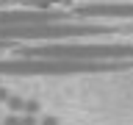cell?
Wrapping results in <instances>:
<instances>
[{"mask_svg":"<svg viewBox=\"0 0 133 125\" xmlns=\"http://www.w3.org/2000/svg\"><path fill=\"white\" fill-rule=\"evenodd\" d=\"M17 58L56 61H133V42H42L14 47Z\"/></svg>","mask_w":133,"mask_h":125,"instance_id":"cell-1","label":"cell"},{"mask_svg":"<svg viewBox=\"0 0 133 125\" xmlns=\"http://www.w3.org/2000/svg\"><path fill=\"white\" fill-rule=\"evenodd\" d=\"M128 61H56V58H0V75H78V72H122Z\"/></svg>","mask_w":133,"mask_h":125,"instance_id":"cell-2","label":"cell"},{"mask_svg":"<svg viewBox=\"0 0 133 125\" xmlns=\"http://www.w3.org/2000/svg\"><path fill=\"white\" fill-rule=\"evenodd\" d=\"M69 20H133V3H89V6H75L69 11Z\"/></svg>","mask_w":133,"mask_h":125,"instance_id":"cell-3","label":"cell"},{"mask_svg":"<svg viewBox=\"0 0 133 125\" xmlns=\"http://www.w3.org/2000/svg\"><path fill=\"white\" fill-rule=\"evenodd\" d=\"M3 106L8 108V114H25V97H19V95H8Z\"/></svg>","mask_w":133,"mask_h":125,"instance_id":"cell-4","label":"cell"},{"mask_svg":"<svg viewBox=\"0 0 133 125\" xmlns=\"http://www.w3.org/2000/svg\"><path fill=\"white\" fill-rule=\"evenodd\" d=\"M0 125H22V114H6L0 120Z\"/></svg>","mask_w":133,"mask_h":125,"instance_id":"cell-5","label":"cell"},{"mask_svg":"<svg viewBox=\"0 0 133 125\" xmlns=\"http://www.w3.org/2000/svg\"><path fill=\"white\" fill-rule=\"evenodd\" d=\"M22 125H39V117H33V114H22Z\"/></svg>","mask_w":133,"mask_h":125,"instance_id":"cell-6","label":"cell"},{"mask_svg":"<svg viewBox=\"0 0 133 125\" xmlns=\"http://www.w3.org/2000/svg\"><path fill=\"white\" fill-rule=\"evenodd\" d=\"M39 125H58L56 117H39Z\"/></svg>","mask_w":133,"mask_h":125,"instance_id":"cell-7","label":"cell"},{"mask_svg":"<svg viewBox=\"0 0 133 125\" xmlns=\"http://www.w3.org/2000/svg\"><path fill=\"white\" fill-rule=\"evenodd\" d=\"M8 95H11V92H8L6 86H0V106H3V103H6V100H8Z\"/></svg>","mask_w":133,"mask_h":125,"instance_id":"cell-8","label":"cell"}]
</instances>
